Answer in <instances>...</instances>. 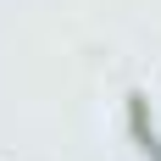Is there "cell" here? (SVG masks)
<instances>
[{
  "label": "cell",
  "instance_id": "obj_1",
  "mask_svg": "<svg viewBox=\"0 0 161 161\" xmlns=\"http://www.w3.org/2000/svg\"><path fill=\"white\" fill-rule=\"evenodd\" d=\"M128 133H133V145L145 150V161H161V128H156V117H150V100L133 89L128 95Z\"/></svg>",
  "mask_w": 161,
  "mask_h": 161
}]
</instances>
